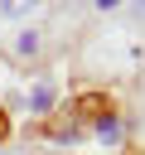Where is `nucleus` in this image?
I'll return each instance as SVG.
<instances>
[{"label": "nucleus", "instance_id": "nucleus-1", "mask_svg": "<svg viewBox=\"0 0 145 155\" xmlns=\"http://www.w3.org/2000/svg\"><path fill=\"white\" fill-rule=\"evenodd\" d=\"M14 53H39V29H24L14 39Z\"/></svg>", "mask_w": 145, "mask_h": 155}, {"label": "nucleus", "instance_id": "nucleus-2", "mask_svg": "<svg viewBox=\"0 0 145 155\" xmlns=\"http://www.w3.org/2000/svg\"><path fill=\"white\" fill-rule=\"evenodd\" d=\"M34 5H44V0H0V15H24Z\"/></svg>", "mask_w": 145, "mask_h": 155}, {"label": "nucleus", "instance_id": "nucleus-3", "mask_svg": "<svg viewBox=\"0 0 145 155\" xmlns=\"http://www.w3.org/2000/svg\"><path fill=\"white\" fill-rule=\"evenodd\" d=\"M29 102H34V111H48V107H53V87H34Z\"/></svg>", "mask_w": 145, "mask_h": 155}, {"label": "nucleus", "instance_id": "nucleus-4", "mask_svg": "<svg viewBox=\"0 0 145 155\" xmlns=\"http://www.w3.org/2000/svg\"><path fill=\"white\" fill-rule=\"evenodd\" d=\"M97 131H102V140H116V136H121V126H116L111 116H102V126H97Z\"/></svg>", "mask_w": 145, "mask_h": 155}, {"label": "nucleus", "instance_id": "nucleus-5", "mask_svg": "<svg viewBox=\"0 0 145 155\" xmlns=\"http://www.w3.org/2000/svg\"><path fill=\"white\" fill-rule=\"evenodd\" d=\"M97 10H116V0H97Z\"/></svg>", "mask_w": 145, "mask_h": 155}, {"label": "nucleus", "instance_id": "nucleus-6", "mask_svg": "<svg viewBox=\"0 0 145 155\" xmlns=\"http://www.w3.org/2000/svg\"><path fill=\"white\" fill-rule=\"evenodd\" d=\"M135 5H140V10H145V0H135Z\"/></svg>", "mask_w": 145, "mask_h": 155}]
</instances>
